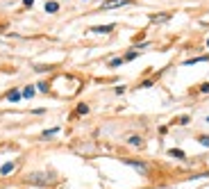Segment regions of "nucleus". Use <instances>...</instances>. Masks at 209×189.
I'll use <instances>...</instances> for the list:
<instances>
[{"mask_svg": "<svg viewBox=\"0 0 209 189\" xmlns=\"http://www.w3.org/2000/svg\"><path fill=\"white\" fill-rule=\"evenodd\" d=\"M127 141H130L132 146H141V137H137V135H134V137H130Z\"/></svg>", "mask_w": 209, "mask_h": 189, "instance_id": "nucleus-9", "label": "nucleus"}, {"mask_svg": "<svg viewBox=\"0 0 209 189\" xmlns=\"http://www.w3.org/2000/svg\"><path fill=\"white\" fill-rule=\"evenodd\" d=\"M121 62H123V59H118V57H116V59H111V62H109V66H118Z\"/></svg>", "mask_w": 209, "mask_h": 189, "instance_id": "nucleus-15", "label": "nucleus"}, {"mask_svg": "<svg viewBox=\"0 0 209 189\" xmlns=\"http://www.w3.org/2000/svg\"><path fill=\"white\" fill-rule=\"evenodd\" d=\"M12 171H14V162H7V164H3V169H0V173H3V175L12 173Z\"/></svg>", "mask_w": 209, "mask_h": 189, "instance_id": "nucleus-5", "label": "nucleus"}, {"mask_svg": "<svg viewBox=\"0 0 209 189\" xmlns=\"http://www.w3.org/2000/svg\"><path fill=\"white\" fill-rule=\"evenodd\" d=\"M207 46H209V41H207Z\"/></svg>", "mask_w": 209, "mask_h": 189, "instance_id": "nucleus-18", "label": "nucleus"}, {"mask_svg": "<svg viewBox=\"0 0 209 189\" xmlns=\"http://www.w3.org/2000/svg\"><path fill=\"white\" fill-rule=\"evenodd\" d=\"M200 91H202V93H209V82H207V84H202V87H200Z\"/></svg>", "mask_w": 209, "mask_h": 189, "instance_id": "nucleus-16", "label": "nucleus"}, {"mask_svg": "<svg viewBox=\"0 0 209 189\" xmlns=\"http://www.w3.org/2000/svg\"><path fill=\"white\" fill-rule=\"evenodd\" d=\"M36 87H39V91H48V84H46V82H41V84H36Z\"/></svg>", "mask_w": 209, "mask_h": 189, "instance_id": "nucleus-14", "label": "nucleus"}, {"mask_svg": "<svg viewBox=\"0 0 209 189\" xmlns=\"http://www.w3.org/2000/svg\"><path fill=\"white\" fill-rule=\"evenodd\" d=\"M87 112H89L87 105H80V107H78V114H87Z\"/></svg>", "mask_w": 209, "mask_h": 189, "instance_id": "nucleus-12", "label": "nucleus"}, {"mask_svg": "<svg viewBox=\"0 0 209 189\" xmlns=\"http://www.w3.org/2000/svg\"><path fill=\"white\" fill-rule=\"evenodd\" d=\"M123 162H125V164H130V166H134V169H139L141 173H146V171H148V166H146L143 162H134V159H123Z\"/></svg>", "mask_w": 209, "mask_h": 189, "instance_id": "nucleus-3", "label": "nucleus"}, {"mask_svg": "<svg viewBox=\"0 0 209 189\" xmlns=\"http://www.w3.org/2000/svg\"><path fill=\"white\" fill-rule=\"evenodd\" d=\"M55 132H59V128H52V130H46V132H43V137H50V135H55Z\"/></svg>", "mask_w": 209, "mask_h": 189, "instance_id": "nucleus-11", "label": "nucleus"}, {"mask_svg": "<svg viewBox=\"0 0 209 189\" xmlns=\"http://www.w3.org/2000/svg\"><path fill=\"white\" fill-rule=\"evenodd\" d=\"M168 155H173V157H180V159H184V153H182V150H177V148L168 150Z\"/></svg>", "mask_w": 209, "mask_h": 189, "instance_id": "nucleus-7", "label": "nucleus"}, {"mask_svg": "<svg viewBox=\"0 0 209 189\" xmlns=\"http://www.w3.org/2000/svg\"><path fill=\"white\" fill-rule=\"evenodd\" d=\"M23 3H25V7H32V3H34V0H23Z\"/></svg>", "mask_w": 209, "mask_h": 189, "instance_id": "nucleus-17", "label": "nucleus"}, {"mask_svg": "<svg viewBox=\"0 0 209 189\" xmlns=\"http://www.w3.org/2000/svg\"><path fill=\"white\" fill-rule=\"evenodd\" d=\"M23 96H25V98H32V96H34V89H32V87H25V89H23Z\"/></svg>", "mask_w": 209, "mask_h": 189, "instance_id": "nucleus-8", "label": "nucleus"}, {"mask_svg": "<svg viewBox=\"0 0 209 189\" xmlns=\"http://www.w3.org/2000/svg\"><path fill=\"white\" fill-rule=\"evenodd\" d=\"M123 5H130V0H104V9H114V7H123Z\"/></svg>", "mask_w": 209, "mask_h": 189, "instance_id": "nucleus-1", "label": "nucleus"}, {"mask_svg": "<svg viewBox=\"0 0 209 189\" xmlns=\"http://www.w3.org/2000/svg\"><path fill=\"white\" fill-rule=\"evenodd\" d=\"M114 30V25H96V27H91L89 32H96V34H109Z\"/></svg>", "mask_w": 209, "mask_h": 189, "instance_id": "nucleus-2", "label": "nucleus"}, {"mask_svg": "<svg viewBox=\"0 0 209 189\" xmlns=\"http://www.w3.org/2000/svg\"><path fill=\"white\" fill-rule=\"evenodd\" d=\"M200 144H202V146H207V148H209V137H200Z\"/></svg>", "mask_w": 209, "mask_h": 189, "instance_id": "nucleus-13", "label": "nucleus"}, {"mask_svg": "<svg viewBox=\"0 0 209 189\" xmlns=\"http://www.w3.org/2000/svg\"><path fill=\"white\" fill-rule=\"evenodd\" d=\"M168 18H170V16L164 14V16H153V21H155V23H161V21H168Z\"/></svg>", "mask_w": 209, "mask_h": 189, "instance_id": "nucleus-10", "label": "nucleus"}, {"mask_svg": "<svg viewBox=\"0 0 209 189\" xmlns=\"http://www.w3.org/2000/svg\"><path fill=\"white\" fill-rule=\"evenodd\" d=\"M57 9H59V5H57V3H52V0H50V3H46V12H57Z\"/></svg>", "mask_w": 209, "mask_h": 189, "instance_id": "nucleus-6", "label": "nucleus"}, {"mask_svg": "<svg viewBox=\"0 0 209 189\" xmlns=\"http://www.w3.org/2000/svg\"><path fill=\"white\" fill-rule=\"evenodd\" d=\"M21 96H23V93L18 91V89H12V91L7 93V100H12V103H16V100H21Z\"/></svg>", "mask_w": 209, "mask_h": 189, "instance_id": "nucleus-4", "label": "nucleus"}]
</instances>
